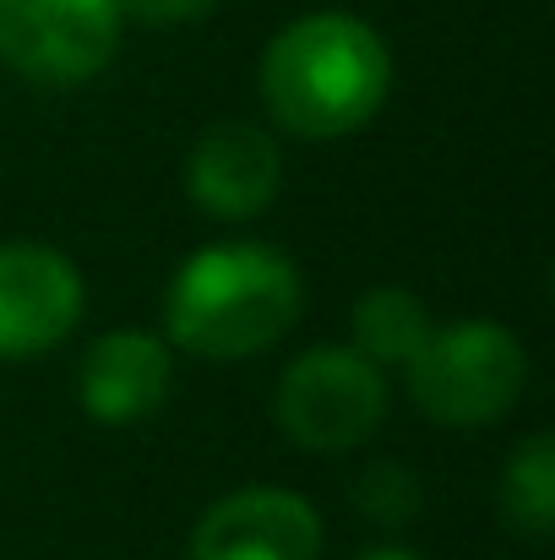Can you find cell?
Listing matches in <instances>:
<instances>
[{"label":"cell","instance_id":"6da1fadb","mask_svg":"<svg viewBox=\"0 0 555 560\" xmlns=\"http://www.w3.org/2000/svg\"><path fill=\"white\" fill-rule=\"evenodd\" d=\"M386 88L392 55L381 33L349 11L300 16L262 55V104L284 131L305 142L366 131L386 104Z\"/></svg>","mask_w":555,"mask_h":560},{"label":"cell","instance_id":"8992f818","mask_svg":"<svg viewBox=\"0 0 555 560\" xmlns=\"http://www.w3.org/2000/svg\"><path fill=\"white\" fill-rule=\"evenodd\" d=\"M82 322V272L38 240L0 245V360L60 349Z\"/></svg>","mask_w":555,"mask_h":560},{"label":"cell","instance_id":"5b68a950","mask_svg":"<svg viewBox=\"0 0 555 560\" xmlns=\"http://www.w3.org/2000/svg\"><path fill=\"white\" fill-rule=\"evenodd\" d=\"M120 22V0H0V60L38 88H77L115 60Z\"/></svg>","mask_w":555,"mask_h":560},{"label":"cell","instance_id":"7a4b0ae2","mask_svg":"<svg viewBox=\"0 0 555 560\" xmlns=\"http://www.w3.org/2000/svg\"><path fill=\"white\" fill-rule=\"evenodd\" d=\"M305 305L294 261L256 240L207 245L164 294V332L196 360H251L273 349Z\"/></svg>","mask_w":555,"mask_h":560},{"label":"cell","instance_id":"ba28073f","mask_svg":"<svg viewBox=\"0 0 555 560\" xmlns=\"http://www.w3.org/2000/svg\"><path fill=\"white\" fill-rule=\"evenodd\" d=\"M284 186V159L278 142L251 126V120H218L196 137L190 159H185V190L201 212L212 218H256L273 207V196Z\"/></svg>","mask_w":555,"mask_h":560},{"label":"cell","instance_id":"52a82bcc","mask_svg":"<svg viewBox=\"0 0 555 560\" xmlns=\"http://www.w3.org/2000/svg\"><path fill=\"white\" fill-rule=\"evenodd\" d=\"M190 560H322V517L294 490H234L190 528Z\"/></svg>","mask_w":555,"mask_h":560},{"label":"cell","instance_id":"277c9868","mask_svg":"<svg viewBox=\"0 0 555 560\" xmlns=\"http://www.w3.org/2000/svg\"><path fill=\"white\" fill-rule=\"evenodd\" d=\"M278 430L305 452H349L386 419V381L360 349H311L278 381Z\"/></svg>","mask_w":555,"mask_h":560},{"label":"cell","instance_id":"3957f363","mask_svg":"<svg viewBox=\"0 0 555 560\" xmlns=\"http://www.w3.org/2000/svg\"><path fill=\"white\" fill-rule=\"evenodd\" d=\"M408 397L447 430L496 424L529 386V354L501 322L430 327L425 349L403 365Z\"/></svg>","mask_w":555,"mask_h":560},{"label":"cell","instance_id":"7c38bea8","mask_svg":"<svg viewBox=\"0 0 555 560\" xmlns=\"http://www.w3.org/2000/svg\"><path fill=\"white\" fill-rule=\"evenodd\" d=\"M355 501H360V512L370 523L397 528V523H408L419 512V479L403 463H370L360 474V485H355Z\"/></svg>","mask_w":555,"mask_h":560},{"label":"cell","instance_id":"4fadbf2b","mask_svg":"<svg viewBox=\"0 0 555 560\" xmlns=\"http://www.w3.org/2000/svg\"><path fill=\"white\" fill-rule=\"evenodd\" d=\"M218 0H120V16H137L148 27H175V22H196L207 16Z\"/></svg>","mask_w":555,"mask_h":560},{"label":"cell","instance_id":"30bf717a","mask_svg":"<svg viewBox=\"0 0 555 560\" xmlns=\"http://www.w3.org/2000/svg\"><path fill=\"white\" fill-rule=\"evenodd\" d=\"M430 311L419 305V294L414 289H403V283H381V289H366L360 294V305H355V349L366 354L375 371H386V365H408L419 349H425V338H430Z\"/></svg>","mask_w":555,"mask_h":560},{"label":"cell","instance_id":"8fae6325","mask_svg":"<svg viewBox=\"0 0 555 560\" xmlns=\"http://www.w3.org/2000/svg\"><path fill=\"white\" fill-rule=\"evenodd\" d=\"M496 506H501V523L518 528L523 539H545L555 528V441L545 430H534L529 441L512 446V457L501 468Z\"/></svg>","mask_w":555,"mask_h":560},{"label":"cell","instance_id":"9c48e42d","mask_svg":"<svg viewBox=\"0 0 555 560\" xmlns=\"http://www.w3.org/2000/svg\"><path fill=\"white\" fill-rule=\"evenodd\" d=\"M77 397L99 424L148 419L170 397V343L142 332V327H120V332L93 338L82 349V365H77Z\"/></svg>","mask_w":555,"mask_h":560},{"label":"cell","instance_id":"5bb4252c","mask_svg":"<svg viewBox=\"0 0 555 560\" xmlns=\"http://www.w3.org/2000/svg\"><path fill=\"white\" fill-rule=\"evenodd\" d=\"M360 560H419L414 550H366Z\"/></svg>","mask_w":555,"mask_h":560}]
</instances>
